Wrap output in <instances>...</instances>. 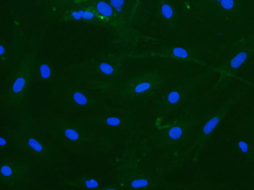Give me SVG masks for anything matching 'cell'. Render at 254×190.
Listing matches in <instances>:
<instances>
[{"instance_id": "6da1fadb", "label": "cell", "mask_w": 254, "mask_h": 190, "mask_svg": "<svg viewBox=\"0 0 254 190\" xmlns=\"http://www.w3.org/2000/svg\"><path fill=\"white\" fill-rule=\"evenodd\" d=\"M214 107L207 97L194 100L171 116V120L153 133V148L167 161L182 162L188 156L199 129Z\"/></svg>"}, {"instance_id": "7a4b0ae2", "label": "cell", "mask_w": 254, "mask_h": 190, "mask_svg": "<svg viewBox=\"0 0 254 190\" xmlns=\"http://www.w3.org/2000/svg\"><path fill=\"white\" fill-rule=\"evenodd\" d=\"M44 125L47 134L57 145L77 155L103 153L113 142L84 119L53 116L46 120Z\"/></svg>"}, {"instance_id": "3957f363", "label": "cell", "mask_w": 254, "mask_h": 190, "mask_svg": "<svg viewBox=\"0 0 254 190\" xmlns=\"http://www.w3.org/2000/svg\"><path fill=\"white\" fill-rule=\"evenodd\" d=\"M10 139L18 149L42 164L52 166L61 159L56 143L30 125L25 123L14 129Z\"/></svg>"}, {"instance_id": "277c9868", "label": "cell", "mask_w": 254, "mask_h": 190, "mask_svg": "<svg viewBox=\"0 0 254 190\" xmlns=\"http://www.w3.org/2000/svg\"><path fill=\"white\" fill-rule=\"evenodd\" d=\"M166 84V79L157 73H145L130 78L119 84L114 101L123 107L144 103L157 97Z\"/></svg>"}, {"instance_id": "5b68a950", "label": "cell", "mask_w": 254, "mask_h": 190, "mask_svg": "<svg viewBox=\"0 0 254 190\" xmlns=\"http://www.w3.org/2000/svg\"><path fill=\"white\" fill-rule=\"evenodd\" d=\"M202 77L186 78L165 90L153 102L152 112L157 118L169 119L194 101L198 89L204 82Z\"/></svg>"}, {"instance_id": "8992f818", "label": "cell", "mask_w": 254, "mask_h": 190, "mask_svg": "<svg viewBox=\"0 0 254 190\" xmlns=\"http://www.w3.org/2000/svg\"><path fill=\"white\" fill-rule=\"evenodd\" d=\"M161 176L158 173L144 166L133 164L124 168L118 173L119 186L128 190H152L159 186Z\"/></svg>"}, {"instance_id": "52a82bcc", "label": "cell", "mask_w": 254, "mask_h": 190, "mask_svg": "<svg viewBox=\"0 0 254 190\" xmlns=\"http://www.w3.org/2000/svg\"><path fill=\"white\" fill-rule=\"evenodd\" d=\"M127 113L123 108L107 109L84 119L113 140V136L127 132L133 125V118Z\"/></svg>"}, {"instance_id": "ba28073f", "label": "cell", "mask_w": 254, "mask_h": 190, "mask_svg": "<svg viewBox=\"0 0 254 190\" xmlns=\"http://www.w3.org/2000/svg\"><path fill=\"white\" fill-rule=\"evenodd\" d=\"M237 98L235 96L231 98L220 107L214 108L207 116L188 151V156L192 153L194 155V161L198 160L200 154L213 135L214 131L236 102Z\"/></svg>"}, {"instance_id": "9c48e42d", "label": "cell", "mask_w": 254, "mask_h": 190, "mask_svg": "<svg viewBox=\"0 0 254 190\" xmlns=\"http://www.w3.org/2000/svg\"><path fill=\"white\" fill-rule=\"evenodd\" d=\"M30 173V164L23 159L7 157L1 161L0 181L4 185H23L28 181Z\"/></svg>"}, {"instance_id": "30bf717a", "label": "cell", "mask_w": 254, "mask_h": 190, "mask_svg": "<svg viewBox=\"0 0 254 190\" xmlns=\"http://www.w3.org/2000/svg\"><path fill=\"white\" fill-rule=\"evenodd\" d=\"M63 108L76 112H88L97 109V101L91 99L80 91H75L63 102Z\"/></svg>"}, {"instance_id": "8fae6325", "label": "cell", "mask_w": 254, "mask_h": 190, "mask_svg": "<svg viewBox=\"0 0 254 190\" xmlns=\"http://www.w3.org/2000/svg\"><path fill=\"white\" fill-rule=\"evenodd\" d=\"M69 186L81 189H99L100 182L98 178L92 176H82L64 181Z\"/></svg>"}, {"instance_id": "7c38bea8", "label": "cell", "mask_w": 254, "mask_h": 190, "mask_svg": "<svg viewBox=\"0 0 254 190\" xmlns=\"http://www.w3.org/2000/svg\"><path fill=\"white\" fill-rule=\"evenodd\" d=\"M238 150L242 155H245L251 161L254 163V146L253 144H248L245 141H239L238 143Z\"/></svg>"}, {"instance_id": "4fadbf2b", "label": "cell", "mask_w": 254, "mask_h": 190, "mask_svg": "<svg viewBox=\"0 0 254 190\" xmlns=\"http://www.w3.org/2000/svg\"><path fill=\"white\" fill-rule=\"evenodd\" d=\"M98 11L99 13L106 17H110L112 14V9L110 6L106 3L101 2L97 6Z\"/></svg>"}, {"instance_id": "5bb4252c", "label": "cell", "mask_w": 254, "mask_h": 190, "mask_svg": "<svg viewBox=\"0 0 254 190\" xmlns=\"http://www.w3.org/2000/svg\"><path fill=\"white\" fill-rule=\"evenodd\" d=\"M246 132L254 146V118L251 119L250 121L248 123V125H246Z\"/></svg>"}, {"instance_id": "9a60e30c", "label": "cell", "mask_w": 254, "mask_h": 190, "mask_svg": "<svg viewBox=\"0 0 254 190\" xmlns=\"http://www.w3.org/2000/svg\"><path fill=\"white\" fill-rule=\"evenodd\" d=\"M40 71L41 77L43 79H47L49 78L51 76V70L47 65H42L40 66Z\"/></svg>"}, {"instance_id": "2e32d148", "label": "cell", "mask_w": 254, "mask_h": 190, "mask_svg": "<svg viewBox=\"0 0 254 190\" xmlns=\"http://www.w3.org/2000/svg\"><path fill=\"white\" fill-rule=\"evenodd\" d=\"M101 71L106 75H111L114 71L113 67L107 63H101L100 66Z\"/></svg>"}, {"instance_id": "e0dca14e", "label": "cell", "mask_w": 254, "mask_h": 190, "mask_svg": "<svg viewBox=\"0 0 254 190\" xmlns=\"http://www.w3.org/2000/svg\"><path fill=\"white\" fill-rule=\"evenodd\" d=\"M163 15L167 18H170L173 15V11L170 6L165 4L164 5L161 9Z\"/></svg>"}, {"instance_id": "ac0fdd59", "label": "cell", "mask_w": 254, "mask_h": 190, "mask_svg": "<svg viewBox=\"0 0 254 190\" xmlns=\"http://www.w3.org/2000/svg\"><path fill=\"white\" fill-rule=\"evenodd\" d=\"M173 53L174 55L179 58L184 59L188 56V53H187V51L181 48H176L174 49L173 50Z\"/></svg>"}, {"instance_id": "d6986e66", "label": "cell", "mask_w": 254, "mask_h": 190, "mask_svg": "<svg viewBox=\"0 0 254 190\" xmlns=\"http://www.w3.org/2000/svg\"><path fill=\"white\" fill-rule=\"evenodd\" d=\"M79 13L81 15V18H84L86 19H90L94 17V14L91 12H84L82 11H80L79 12Z\"/></svg>"}, {"instance_id": "ffe728a7", "label": "cell", "mask_w": 254, "mask_h": 190, "mask_svg": "<svg viewBox=\"0 0 254 190\" xmlns=\"http://www.w3.org/2000/svg\"><path fill=\"white\" fill-rule=\"evenodd\" d=\"M111 5L115 7H121L124 3V0H110Z\"/></svg>"}, {"instance_id": "44dd1931", "label": "cell", "mask_w": 254, "mask_h": 190, "mask_svg": "<svg viewBox=\"0 0 254 190\" xmlns=\"http://www.w3.org/2000/svg\"><path fill=\"white\" fill-rule=\"evenodd\" d=\"M72 15L76 19H80L81 18V15L79 13V12H73V13H72Z\"/></svg>"}, {"instance_id": "7402d4cb", "label": "cell", "mask_w": 254, "mask_h": 190, "mask_svg": "<svg viewBox=\"0 0 254 190\" xmlns=\"http://www.w3.org/2000/svg\"><path fill=\"white\" fill-rule=\"evenodd\" d=\"M4 51H5V50H4V47L2 46H0V55H2L3 53H4Z\"/></svg>"}]
</instances>
